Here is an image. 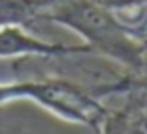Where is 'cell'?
Instances as JSON below:
<instances>
[{
    "mask_svg": "<svg viewBox=\"0 0 147 134\" xmlns=\"http://www.w3.org/2000/svg\"><path fill=\"white\" fill-rule=\"evenodd\" d=\"M36 18L72 30L92 54L115 62L121 70L139 76L147 66L145 34L129 26L115 10L96 0H32Z\"/></svg>",
    "mask_w": 147,
    "mask_h": 134,
    "instance_id": "cell-1",
    "label": "cell"
},
{
    "mask_svg": "<svg viewBox=\"0 0 147 134\" xmlns=\"http://www.w3.org/2000/svg\"><path fill=\"white\" fill-rule=\"evenodd\" d=\"M22 86L24 100L38 104L64 122L86 126L94 134L99 132L107 114V106H103L101 98L94 94V90H88L78 82L60 76L22 80Z\"/></svg>",
    "mask_w": 147,
    "mask_h": 134,
    "instance_id": "cell-2",
    "label": "cell"
},
{
    "mask_svg": "<svg viewBox=\"0 0 147 134\" xmlns=\"http://www.w3.org/2000/svg\"><path fill=\"white\" fill-rule=\"evenodd\" d=\"M86 56L92 54L86 44H62L48 42L34 34L26 26H2L0 28V58H64V56Z\"/></svg>",
    "mask_w": 147,
    "mask_h": 134,
    "instance_id": "cell-3",
    "label": "cell"
},
{
    "mask_svg": "<svg viewBox=\"0 0 147 134\" xmlns=\"http://www.w3.org/2000/svg\"><path fill=\"white\" fill-rule=\"evenodd\" d=\"M36 20V8L32 0H0V28L28 26Z\"/></svg>",
    "mask_w": 147,
    "mask_h": 134,
    "instance_id": "cell-4",
    "label": "cell"
},
{
    "mask_svg": "<svg viewBox=\"0 0 147 134\" xmlns=\"http://www.w3.org/2000/svg\"><path fill=\"white\" fill-rule=\"evenodd\" d=\"M99 4L119 12V10H135V8H141V6H147V0H96Z\"/></svg>",
    "mask_w": 147,
    "mask_h": 134,
    "instance_id": "cell-5",
    "label": "cell"
}]
</instances>
